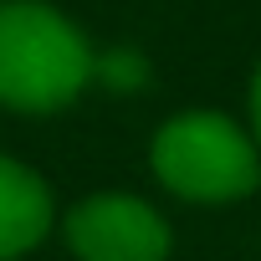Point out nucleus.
<instances>
[{"mask_svg": "<svg viewBox=\"0 0 261 261\" xmlns=\"http://www.w3.org/2000/svg\"><path fill=\"white\" fill-rule=\"evenodd\" d=\"M67 241L82 261H164L169 225L134 195H92L67 215Z\"/></svg>", "mask_w": 261, "mask_h": 261, "instance_id": "7ed1b4c3", "label": "nucleus"}, {"mask_svg": "<svg viewBox=\"0 0 261 261\" xmlns=\"http://www.w3.org/2000/svg\"><path fill=\"white\" fill-rule=\"evenodd\" d=\"M92 72L97 57L62 11L36 6V0L0 6V102L6 108L21 113L67 108Z\"/></svg>", "mask_w": 261, "mask_h": 261, "instance_id": "f257e3e1", "label": "nucleus"}, {"mask_svg": "<svg viewBox=\"0 0 261 261\" xmlns=\"http://www.w3.org/2000/svg\"><path fill=\"white\" fill-rule=\"evenodd\" d=\"M251 139H256V149H261V67H256V77H251Z\"/></svg>", "mask_w": 261, "mask_h": 261, "instance_id": "423d86ee", "label": "nucleus"}, {"mask_svg": "<svg viewBox=\"0 0 261 261\" xmlns=\"http://www.w3.org/2000/svg\"><path fill=\"white\" fill-rule=\"evenodd\" d=\"M149 164L164 190H174L179 200H195V205H225L261 185V149L225 113L169 118L154 134Z\"/></svg>", "mask_w": 261, "mask_h": 261, "instance_id": "f03ea898", "label": "nucleus"}, {"mask_svg": "<svg viewBox=\"0 0 261 261\" xmlns=\"http://www.w3.org/2000/svg\"><path fill=\"white\" fill-rule=\"evenodd\" d=\"M97 72H102L108 82H139V77H144V62H139L134 51H113V62H97Z\"/></svg>", "mask_w": 261, "mask_h": 261, "instance_id": "39448f33", "label": "nucleus"}, {"mask_svg": "<svg viewBox=\"0 0 261 261\" xmlns=\"http://www.w3.org/2000/svg\"><path fill=\"white\" fill-rule=\"evenodd\" d=\"M46 225H51V195H46V185L26 164L0 154V261L31 251L46 236Z\"/></svg>", "mask_w": 261, "mask_h": 261, "instance_id": "20e7f679", "label": "nucleus"}]
</instances>
